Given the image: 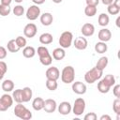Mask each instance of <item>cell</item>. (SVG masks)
Masks as SVG:
<instances>
[{"label":"cell","mask_w":120,"mask_h":120,"mask_svg":"<svg viewBox=\"0 0 120 120\" xmlns=\"http://www.w3.org/2000/svg\"><path fill=\"white\" fill-rule=\"evenodd\" d=\"M81 32L84 37H91L95 33V26L90 22H86L82 26Z\"/></svg>","instance_id":"5bb4252c"},{"label":"cell","mask_w":120,"mask_h":120,"mask_svg":"<svg viewBox=\"0 0 120 120\" xmlns=\"http://www.w3.org/2000/svg\"><path fill=\"white\" fill-rule=\"evenodd\" d=\"M103 74V70L98 69L96 67L89 69L85 74H84V81L87 83H94L95 82H97L98 80H99L102 77Z\"/></svg>","instance_id":"7a4b0ae2"},{"label":"cell","mask_w":120,"mask_h":120,"mask_svg":"<svg viewBox=\"0 0 120 120\" xmlns=\"http://www.w3.org/2000/svg\"><path fill=\"white\" fill-rule=\"evenodd\" d=\"M112 110L117 114V117L120 115V99L116 98L112 102Z\"/></svg>","instance_id":"836d02e7"},{"label":"cell","mask_w":120,"mask_h":120,"mask_svg":"<svg viewBox=\"0 0 120 120\" xmlns=\"http://www.w3.org/2000/svg\"><path fill=\"white\" fill-rule=\"evenodd\" d=\"M99 119H100V120H112L111 116L108 115V114H103V115H101Z\"/></svg>","instance_id":"7bdbcfd3"},{"label":"cell","mask_w":120,"mask_h":120,"mask_svg":"<svg viewBox=\"0 0 120 120\" xmlns=\"http://www.w3.org/2000/svg\"><path fill=\"white\" fill-rule=\"evenodd\" d=\"M7 48H8V51L10 52H17L20 51V47L17 45L15 39H10L7 44Z\"/></svg>","instance_id":"83f0119b"},{"label":"cell","mask_w":120,"mask_h":120,"mask_svg":"<svg viewBox=\"0 0 120 120\" xmlns=\"http://www.w3.org/2000/svg\"><path fill=\"white\" fill-rule=\"evenodd\" d=\"M75 79V69L72 66H67L61 72V80L64 83H71Z\"/></svg>","instance_id":"3957f363"},{"label":"cell","mask_w":120,"mask_h":120,"mask_svg":"<svg viewBox=\"0 0 120 120\" xmlns=\"http://www.w3.org/2000/svg\"><path fill=\"white\" fill-rule=\"evenodd\" d=\"M24 13V8L21 5H17L13 8V14L17 17H20L22 15H23Z\"/></svg>","instance_id":"d6a6232c"},{"label":"cell","mask_w":120,"mask_h":120,"mask_svg":"<svg viewBox=\"0 0 120 120\" xmlns=\"http://www.w3.org/2000/svg\"><path fill=\"white\" fill-rule=\"evenodd\" d=\"M97 118H98V116L95 112H88L83 117L84 120H97Z\"/></svg>","instance_id":"f35d334b"},{"label":"cell","mask_w":120,"mask_h":120,"mask_svg":"<svg viewBox=\"0 0 120 120\" xmlns=\"http://www.w3.org/2000/svg\"><path fill=\"white\" fill-rule=\"evenodd\" d=\"M112 93L115 96V98H120V84H114L112 88Z\"/></svg>","instance_id":"ab89813d"},{"label":"cell","mask_w":120,"mask_h":120,"mask_svg":"<svg viewBox=\"0 0 120 120\" xmlns=\"http://www.w3.org/2000/svg\"><path fill=\"white\" fill-rule=\"evenodd\" d=\"M57 108V104H56V101L52 98H48L46 100H44V106H43V110L46 112H49V113H52Z\"/></svg>","instance_id":"8fae6325"},{"label":"cell","mask_w":120,"mask_h":120,"mask_svg":"<svg viewBox=\"0 0 120 120\" xmlns=\"http://www.w3.org/2000/svg\"><path fill=\"white\" fill-rule=\"evenodd\" d=\"M59 45L61 48L63 49H67V48H69L72 44V41H73V35L71 32L69 31H65L61 34L60 38H59Z\"/></svg>","instance_id":"5b68a950"},{"label":"cell","mask_w":120,"mask_h":120,"mask_svg":"<svg viewBox=\"0 0 120 120\" xmlns=\"http://www.w3.org/2000/svg\"><path fill=\"white\" fill-rule=\"evenodd\" d=\"M107 50H108V46L106 42L99 41V42H97L95 45V51L98 53H104L107 52Z\"/></svg>","instance_id":"603a6c76"},{"label":"cell","mask_w":120,"mask_h":120,"mask_svg":"<svg viewBox=\"0 0 120 120\" xmlns=\"http://www.w3.org/2000/svg\"><path fill=\"white\" fill-rule=\"evenodd\" d=\"M2 89L5 92H11L14 89V82L11 80H5L2 82Z\"/></svg>","instance_id":"484cf974"},{"label":"cell","mask_w":120,"mask_h":120,"mask_svg":"<svg viewBox=\"0 0 120 120\" xmlns=\"http://www.w3.org/2000/svg\"><path fill=\"white\" fill-rule=\"evenodd\" d=\"M7 54H8V52H7L6 48L3 47V46H0V60L6 58L7 57Z\"/></svg>","instance_id":"60d3db41"},{"label":"cell","mask_w":120,"mask_h":120,"mask_svg":"<svg viewBox=\"0 0 120 120\" xmlns=\"http://www.w3.org/2000/svg\"><path fill=\"white\" fill-rule=\"evenodd\" d=\"M12 0H1V4L2 5H6V6H9L11 4Z\"/></svg>","instance_id":"ee69618b"},{"label":"cell","mask_w":120,"mask_h":120,"mask_svg":"<svg viewBox=\"0 0 120 120\" xmlns=\"http://www.w3.org/2000/svg\"><path fill=\"white\" fill-rule=\"evenodd\" d=\"M120 16H118L117 17V19H116V21H115V22H116V26L117 27H120Z\"/></svg>","instance_id":"c3c4849f"},{"label":"cell","mask_w":120,"mask_h":120,"mask_svg":"<svg viewBox=\"0 0 120 120\" xmlns=\"http://www.w3.org/2000/svg\"><path fill=\"white\" fill-rule=\"evenodd\" d=\"M13 103V98L8 94H4L0 98V112H6L11 107Z\"/></svg>","instance_id":"52a82bcc"},{"label":"cell","mask_w":120,"mask_h":120,"mask_svg":"<svg viewBox=\"0 0 120 120\" xmlns=\"http://www.w3.org/2000/svg\"><path fill=\"white\" fill-rule=\"evenodd\" d=\"M107 10H108L109 14H111V15H116V14H118V13H119L120 8H117L116 6H114V4H113V3H112V4L108 5Z\"/></svg>","instance_id":"1f68e13d"},{"label":"cell","mask_w":120,"mask_h":120,"mask_svg":"<svg viewBox=\"0 0 120 120\" xmlns=\"http://www.w3.org/2000/svg\"><path fill=\"white\" fill-rule=\"evenodd\" d=\"M33 96L32 89L30 87H24L22 89V102H28L31 100Z\"/></svg>","instance_id":"ffe728a7"},{"label":"cell","mask_w":120,"mask_h":120,"mask_svg":"<svg viewBox=\"0 0 120 120\" xmlns=\"http://www.w3.org/2000/svg\"><path fill=\"white\" fill-rule=\"evenodd\" d=\"M38 54L39 61L43 66H50L52 62V56L50 54L49 50L45 46H39L38 48Z\"/></svg>","instance_id":"6da1fadb"},{"label":"cell","mask_w":120,"mask_h":120,"mask_svg":"<svg viewBox=\"0 0 120 120\" xmlns=\"http://www.w3.org/2000/svg\"><path fill=\"white\" fill-rule=\"evenodd\" d=\"M84 13L87 17H93L97 13V7L96 6H90L87 5L84 8Z\"/></svg>","instance_id":"f1b7e54d"},{"label":"cell","mask_w":120,"mask_h":120,"mask_svg":"<svg viewBox=\"0 0 120 120\" xmlns=\"http://www.w3.org/2000/svg\"><path fill=\"white\" fill-rule=\"evenodd\" d=\"M102 80H103L105 82H107L111 87H112V85L115 84V78H114V76L112 75V74H108V75H106Z\"/></svg>","instance_id":"d590c367"},{"label":"cell","mask_w":120,"mask_h":120,"mask_svg":"<svg viewBox=\"0 0 120 120\" xmlns=\"http://www.w3.org/2000/svg\"><path fill=\"white\" fill-rule=\"evenodd\" d=\"M46 87L50 91H54L58 87L57 82L55 80H49V79H47V81H46Z\"/></svg>","instance_id":"4dcf8cb0"},{"label":"cell","mask_w":120,"mask_h":120,"mask_svg":"<svg viewBox=\"0 0 120 120\" xmlns=\"http://www.w3.org/2000/svg\"><path fill=\"white\" fill-rule=\"evenodd\" d=\"M52 41H53V38L52 35L50 33H43L39 36V42L43 45L51 44Z\"/></svg>","instance_id":"ac0fdd59"},{"label":"cell","mask_w":120,"mask_h":120,"mask_svg":"<svg viewBox=\"0 0 120 120\" xmlns=\"http://www.w3.org/2000/svg\"><path fill=\"white\" fill-rule=\"evenodd\" d=\"M57 110H58V112L62 115H68L70 113L71 110H72V107L70 105V103L68 101H63L61 102L58 107H57Z\"/></svg>","instance_id":"7c38bea8"},{"label":"cell","mask_w":120,"mask_h":120,"mask_svg":"<svg viewBox=\"0 0 120 120\" xmlns=\"http://www.w3.org/2000/svg\"><path fill=\"white\" fill-rule=\"evenodd\" d=\"M38 32V27L35 23L33 22H29L27 23L24 28H23V35L26 37V38H32L36 36Z\"/></svg>","instance_id":"9c48e42d"},{"label":"cell","mask_w":120,"mask_h":120,"mask_svg":"<svg viewBox=\"0 0 120 120\" xmlns=\"http://www.w3.org/2000/svg\"><path fill=\"white\" fill-rule=\"evenodd\" d=\"M46 78L49 80H55L57 81L60 78V71L56 67H51L46 70Z\"/></svg>","instance_id":"30bf717a"},{"label":"cell","mask_w":120,"mask_h":120,"mask_svg":"<svg viewBox=\"0 0 120 120\" xmlns=\"http://www.w3.org/2000/svg\"><path fill=\"white\" fill-rule=\"evenodd\" d=\"M86 85L82 82H75L72 83V90L75 94L83 95L86 92Z\"/></svg>","instance_id":"9a60e30c"},{"label":"cell","mask_w":120,"mask_h":120,"mask_svg":"<svg viewBox=\"0 0 120 120\" xmlns=\"http://www.w3.org/2000/svg\"><path fill=\"white\" fill-rule=\"evenodd\" d=\"M101 2L104 4V5H106V6H108V5H110V4H112V2H113V0H101Z\"/></svg>","instance_id":"f6af8a7d"},{"label":"cell","mask_w":120,"mask_h":120,"mask_svg":"<svg viewBox=\"0 0 120 120\" xmlns=\"http://www.w3.org/2000/svg\"><path fill=\"white\" fill-rule=\"evenodd\" d=\"M10 13V8L9 6H6V5H2L0 4V15L5 17V16H8L9 15Z\"/></svg>","instance_id":"8d00e7d4"},{"label":"cell","mask_w":120,"mask_h":120,"mask_svg":"<svg viewBox=\"0 0 120 120\" xmlns=\"http://www.w3.org/2000/svg\"><path fill=\"white\" fill-rule=\"evenodd\" d=\"M73 45H74V47L77 50L82 51V50H85L87 48L88 42H87V39L85 38H83V37H78L73 41Z\"/></svg>","instance_id":"4fadbf2b"},{"label":"cell","mask_w":120,"mask_h":120,"mask_svg":"<svg viewBox=\"0 0 120 120\" xmlns=\"http://www.w3.org/2000/svg\"><path fill=\"white\" fill-rule=\"evenodd\" d=\"M14 114L22 120H29L32 118V112L22 103H18L14 108Z\"/></svg>","instance_id":"277c9868"},{"label":"cell","mask_w":120,"mask_h":120,"mask_svg":"<svg viewBox=\"0 0 120 120\" xmlns=\"http://www.w3.org/2000/svg\"><path fill=\"white\" fill-rule=\"evenodd\" d=\"M84 110H85V101H84V99L82 98H76L75 101H74L72 110H71L73 112V113L77 116H80V115L82 114Z\"/></svg>","instance_id":"8992f818"},{"label":"cell","mask_w":120,"mask_h":120,"mask_svg":"<svg viewBox=\"0 0 120 120\" xmlns=\"http://www.w3.org/2000/svg\"><path fill=\"white\" fill-rule=\"evenodd\" d=\"M43 106H44V99L42 98H35L33 102H32V107L35 111H40L43 109Z\"/></svg>","instance_id":"44dd1931"},{"label":"cell","mask_w":120,"mask_h":120,"mask_svg":"<svg viewBox=\"0 0 120 120\" xmlns=\"http://www.w3.org/2000/svg\"><path fill=\"white\" fill-rule=\"evenodd\" d=\"M33 1V3H35L36 5H41V4H43L44 2H45V0H32Z\"/></svg>","instance_id":"bcb514c9"},{"label":"cell","mask_w":120,"mask_h":120,"mask_svg":"<svg viewBox=\"0 0 120 120\" xmlns=\"http://www.w3.org/2000/svg\"><path fill=\"white\" fill-rule=\"evenodd\" d=\"M113 4H114V6H116L117 8H120V0H113V2H112Z\"/></svg>","instance_id":"7dc6e473"},{"label":"cell","mask_w":120,"mask_h":120,"mask_svg":"<svg viewBox=\"0 0 120 120\" xmlns=\"http://www.w3.org/2000/svg\"><path fill=\"white\" fill-rule=\"evenodd\" d=\"M52 58L54 60H62L64 59V57L66 56V52L63 48H55L53 51H52Z\"/></svg>","instance_id":"d6986e66"},{"label":"cell","mask_w":120,"mask_h":120,"mask_svg":"<svg viewBox=\"0 0 120 120\" xmlns=\"http://www.w3.org/2000/svg\"><path fill=\"white\" fill-rule=\"evenodd\" d=\"M36 54V50L32 46H25L22 50V55L25 58H32Z\"/></svg>","instance_id":"7402d4cb"},{"label":"cell","mask_w":120,"mask_h":120,"mask_svg":"<svg viewBox=\"0 0 120 120\" xmlns=\"http://www.w3.org/2000/svg\"><path fill=\"white\" fill-rule=\"evenodd\" d=\"M22 1H23V0H15V2H16V3H19V4H20V3H22Z\"/></svg>","instance_id":"f907efd6"},{"label":"cell","mask_w":120,"mask_h":120,"mask_svg":"<svg viewBox=\"0 0 120 120\" xmlns=\"http://www.w3.org/2000/svg\"><path fill=\"white\" fill-rule=\"evenodd\" d=\"M12 98L15 102L17 103H22V89H16L13 91L12 94Z\"/></svg>","instance_id":"f546056e"},{"label":"cell","mask_w":120,"mask_h":120,"mask_svg":"<svg viewBox=\"0 0 120 120\" xmlns=\"http://www.w3.org/2000/svg\"><path fill=\"white\" fill-rule=\"evenodd\" d=\"M63 0H52V2L53 3H55V4H59V3H61Z\"/></svg>","instance_id":"681fc988"},{"label":"cell","mask_w":120,"mask_h":120,"mask_svg":"<svg viewBox=\"0 0 120 120\" xmlns=\"http://www.w3.org/2000/svg\"><path fill=\"white\" fill-rule=\"evenodd\" d=\"M98 24L100 26H107L109 24L110 18H109V16L106 13H100L99 16H98Z\"/></svg>","instance_id":"4316f807"},{"label":"cell","mask_w":120,"mask_h":120,"mask_svg":"<svg viewBox=\"0 0 120 120\" xmlns=\"http://www.w3.org/2000/svg\"><path fill=\"white\" fill-rule=\"evenodd\" d=\"M108 62H109L108 57H106V56H102V57H100V58L98 60V62H97V64H96V68H97L98 69L103 70V69L107 67Z\"/></svg>","instance_id":"d4e9b609"},{"label":"cell","mask_w":120,"mask_h":120,"mask_svg":"<svg viewBox=\"0 0 120 120\" xmlns=\"http://www.w3.org/2000/svg\"><path fill=\"white\" fill-rule=\"evenodd\" d=\"M53 17L50 12H44L43 14L40 15V22L44 26H49L52 23Z\"/></svg>","instance_id":"e0dca14e"},{"label":"cell","mask_w":120,"mask_h":120,"mask_svg":"<svg viewBox=\"0 0 120 120\" xmlns=\"http://www.w3.org/2000/svg\"><path fill=\"white\" fill-rule=\"evenodd\" d=\"M99 3V0H86V5H90V6H98Z\"/></svg>","instance_id":"b9f144b4"},{"label":"cell","mask_w":120,"mask_h":120,"mask_svg":"<svg viewBox=\"0 0 120 120\" xmlns=\"http://www.w3.org/2000/svg\"><path fill=\"white\" fill-rule=\"evenodd\" d=\"M8 70V66L4 61H0V81L4 78V75L6 74Z\"/></svg>","instance_id":"74e56055"},{"label":"cell","mask_w":120,"mask_h":120,"mask_svg":"<svg viewBox=\"0 0 120 120\" xmlns=\"http://www.w3.org/2000/svg\"><path fill=\"white\" fill-rule=\"evenodd\" d=\"M26 18L30 21L37 20L40 15V8L38 7V5H32L30 6L26 10Z\"/></svg>","instance_id":"ba28073f"},{"label":"cell","mask_w":120,"mask_h":120,"mask_svg":"<svg viewBox=\"0 0 120 120\" xmlns=\"http://www.w3.org/2000/svg\"><path fill=\"white\" fill-rule=\"evenodd\" d=\"M98 38L100 41H103V42H107L111 39L112 38V33L109 29L107 28H102L99 30L98 34Z\"/></svg>","instance_id":"2e32d148"},{"label":"cell","mask_w":120,"mask_h":120,"mask_svg":"<svg viewBox=\"0 0 120 120\" xmlns=\"http://www.w3.org/2000/svg\"><path fill=\"white\" fill-rule=\"evenodd\" d=\"M110 88H111V86L107 82H105L103 80H101L98 82V90L102 94L108 93L110 91Z\"/></svg>","instance_id":"cb8c5ba5"},{"label":"cell","mask_w":120,"mask_h":120,"mask_svg":"<svg viewBox=\"0 0 120 120\" xmlns=\"http://www.w3.org/2000/svg\"><path fill=\"white\" fill-rule=\"evenodd\" d=\"M15 41H16L17 45L20 47V49L24 48V47L26 46V43H27L26 38H23V37H22V36H18V37L15 38Z\"/></svg>","instance_id":"e575fe53"}]
</instances>
